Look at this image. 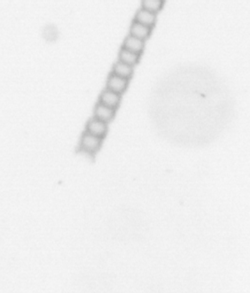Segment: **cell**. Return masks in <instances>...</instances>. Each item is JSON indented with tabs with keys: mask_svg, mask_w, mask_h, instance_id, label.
I'll use <instances>...</instances> for the list:
<instances>
[{
	"mask_svg": "<svg viewBox=\"0 0 250 293\" xmlns=\"http://www.w3.org/2000/svg\"><path fill=\"white\" fill-rule=\"evenodd\" d=\"M145 44H146L145 41L134 38L132 36L128 35L124 39L122 47L126 50L134 52V54L142 55L144 49H145Z\"/></svg>",
	"mask_w": 250,
	"mask_h": 293,
	"instance_id": "52a82bcc",
	"label": "cell"
},
{
	"mask_svg": "<svg viewBox=\"0 0 250 293\" xmlns=\"http://www.w3.org/2000/svg\"><path fill=\"white\" fill-rule=\"evenodd\" d=\"M85 132L97 138L104 139L106 136L108 135V124L93 117L86 122Z\"/></svg>",
	"mask_w": 250,
	"mask_h": 293,
	"instance_id": "7a4b0ae2",
	"label": "cell"
},
{
	"mask_svg": "<svg viewBox=\"0 0 250 293\" xmlns=\"http://www.w3.org/2000/svg\"><path fill=\"white\" fill-rule=\"evenodd\" d=\"M116 114V110L108 108L104 104L97 102L93 110V117L98 120L104 122L106 124H110L112 120L115 119Z\"/></svg>",
	"mask_w": 250,
	"mask_h": 293,
	"instance_id": "5b68a950",
	"label": "cell"
},
{
	"mask_svg": "<svg viewBox=\"0 0 250 293\" xmlns=\"http://www.w3.org/2000/svg\"><path fill=\"white\" fill-rule=\"evenodd\" d=\"M121 101H122V95L106 88L100 93L98 102L100 104H104L108 108L117 110L121 104Z\"/></svg>",
	"mask_w": 250,
	"mask_h": 293,
	"instance_id": "277c9868",
	"label": "cell"
},
{
	"mask_svg": "<svg viewBox=\"0 0 250 293\" xmlns=\"http://www.w3.org/2000/svg\"><path fill=\"white\" fill-rule=\"evenodd\" d=\"M152 31H153V28L145 26L143 24L137 22L136 20H133L131 22V28H130V34L129 35L132 36L134 38H137L146 42V40L150 38Z\"/></svg>",
	"mask_w": 250,
	"mask_h": 293,
	"instance_id": "8992f818",
	"label": "cell"
},
{
	"mask_svg": "<svg viewBox=\"0 0 250 293\" xmlns=\"http://www.w3.org/2000/svg\"><path fill=\"white\" fill-rule=\"evenodd\" d=\"M129 84H130V80L120 78L118 76L110 73L107 79L106 88L123 96V93L127 90Z\"/></svg>",
	"mask_w": 250,
	"mask_h": 293,
	"instance_id": "3957f363",
	"label": "cell"
},
{
	"mask_svg": "<svg viewBox=\"0 0 250 293\" xmlns=\"http://www.w3.org/2000/svg\"><path fill=\"white\" fill-rule=\"evenodd\" d=\"M111 73L118 76L120 78L131 80L134 73V68L117 60L112 66Z\"/></svg>",
	"mask_w": 250,
	"mask_h": 293,
	"instance_id": "9c48e42d",
	"label": "cell"
},
{
	"mask_svg": "<svg viewBox=\"0 0 250 293\" xmlns=\"http://www.w3.org/2000/svg\"><path fill=\"white\" fill-rule=\"evenodd\" d=\"M164 0H142L141 8L148 12H153L154 14H157L164 6Z\"/></svg>",
	"mask_w": 250,
	"mask_h": 293,
	"instance_id": "8fae6325",
	"label": "cell"
},
{
	"mask_svg": "<svg viewBox=\"0 0 250 293\" xmlns=\"http://www.w3.org/2000/svg\"><path fill=\"white\" fill-rule=\"evenodd\" d=\"M156 20H157V14L148 12L143 8H140L137 11L134 17V20H136L137 22L143 24L147 27L153 28L156 24Z\"/></svg>",
	"mask_w": 250,
	"mask_h": 293,
	"instance_id": "ba28073f",
	"label": "cell"
},
{
	"mask_svg": "<svg viewBox=\"0 0 250 293\" xmlns=\"http://www.w3.org/2000/svg\"><path fill=\"white\" fill-rule=\"evenodd\" d=\"M104 139L97 138L95 136L84 132L82 134L77 146V152L87 155L89 158H94L95 155L101 149Z\"/></svg>",
	"mask_w": 250,
	"mask_h": 293,
	"instance_id": "6da1fadb",
	"label": "cell"
},
{
	"mask_svg": "<svg viewBox=\"0 0 250 293\" xmlns=\"http://www.w3.org/2000/svg\"><path fill=\"white\" fill-rule=\"evenodd\" d=\"M140 58H141L140 54H134L132 52L124 49L123 47L120 48L119 52H118V60L119 62L134 68L136 65L139 64Z\"/></svg>",
	"mask_w": 250,
	"mask_h": 293,
	"instance_id": "30bf717a",
	"label": "cell"
}]
</instances>
